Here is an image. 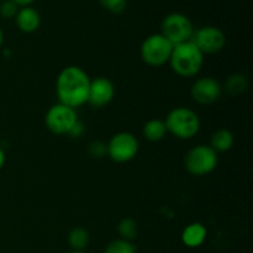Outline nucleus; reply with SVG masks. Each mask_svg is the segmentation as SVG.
<instances>
[{
  "label": "nucleus",
  "instance_id": "nucleus-22",
  "mask_svg": "<svg viewBox=\"0 0 253 253\" xmlns=\"http://www.w3.org/2000/svg\"><path fill=\"white\" fill-rule=\"evenodd\" d=\"M11 1H14L19 7H24V6H32V4H34L36 0H11Z\"/></svg>",
  "mask_w": 253,
  "mask_h": 253
},
{
  "label": "nucleus",
  "instance_id": "nucleus-3",
  "mask_svg": "<svg viewBox=\"0 0 253 253\" xmlns=\"http://www.w3.org/2000/svg\"><path fill=\"white\" fill-rule=\"evenodd\" d=\"M167 132L179 140H190L200 130V118L193 109L187 106L173 108L165 118Z\"/></svg>",
  "mask_w": 253,
  "mask_h": 253
},
{
  "label": "nucleus",
  "instance_id": "nucleus-8",
  "mask_svg": "<svg viewBox=\"0 0 253 253\" xmlns=\"http://www.w3.org/2000/svg\"><path fill=\"white\" fill-rule=\"evenodd\" d=\"M140 150V143L133 133L121 131L111 136L106 145V153L116 163H127L135 160Z\"/></svg>",
  "mask_w": 253,
  "mask_h": 253
},
{
  "label": "nucleus",
  "instance_id": "nucleus-21",
  "mask_svg": "<svg viewBox=\"0 0 253 253\" xmlns=\"http://www.w3.org/2000/svg\"><path fill=\"white\" fill-rule=\"evenodd\" d=\"M101 6L113 14H120L125 10L126 0H99Z\"/></svg>",
  "mask_w": 253,
  "mask_h": 253
},
{
  "label": "nucleus",
  "instance_id": "nucleus-17",
  "mask_svg": "<svg viewBox=\"0 0 253 253\" xmlns=\"http://www.w3.org/2000/svg\"><path fill=\"white\" fill-rule=\"evenodd\" d=\"M247 86H249V81H247L246 76L241 73H235L227 78L226 83H225V90L229 95L239 96L246 91Z\"/></svg>",
  "mask_w": 253,
  "mask_h": 253
},
{
  "label": "nucleus",
  "instance_id": "nucleus-18",
  "mask_svg": "<svg viewBox=\"0 0 253 253\" xmlns=\"http://www.w3.org/2000/svg\"><path fill=\"white\" fill-rule=\"evenodd\" d=\"M118 232L120 235V239L132 242L138 235L137 222L132 217H125L119 222Z\"/></svg>",
  "mask_w": 253,
  "mask_h": 253
},
{
  "label": "nucleus",
  "instance_id": "nucleus-4",
  "mask_svg": "<svg viewBox=\"0 0 253 253\" xmlns=\"http://www.w3.org/2000/svg\"><path fill=\"white\" fill-rule=\"evenodd\" d=\"M217 162V153L209 145H197L185 155L184 168L194 177H204L214 172Z\"/></svg>",
  "mask_w": 253,
  "mask_h": 253
},
{
  "label": "nucleus",
  "instance_id": "nucleus-9",
  "mask_svg": "<svg viewBox=\"0 0 253 253\" xmlns=\"http://www.w3.org/2000/svg\"><path fill=\"white\" fill-rule=\"evenodd\" d=\"M190 41L200 49L203 54H215L224 49L226 44V35L216 26H203L194 30Z\"/></svg>",
  "mask_w": 253,
  "mask_h": 253
},
{
  "label": "nucleus",
  "instance_id": "nucleus-25",
  "mask_svg": "<svg viewBox=\"0 0 253 253\" xmlns=\"http://www.w3.org/2000/svg\"><path fill=\"white\" fill-rule=\"evenodd\" d=\"M69 253H85L84 251H71Z\"/></svg>",
  "mask_w": 253,
  "mask_h": 253
},
{
  "label": "nucleus",
  "instance_id": "nucleus-7",
  "mask_svg": "<svg viewBox=\"0 0 253 253\" xmlns=\"http://www.w3.org/2000/svg\"><path fill=\"white\" fill-rule=\"evenodd\" d=\"M173 46L192 40L194 25L187 15L170 12L161 22V32Z\"/></svg>",
  "mask_w": 253,
  "mask_h": 253
},
{
  "label": "nucleus",
  "instance_id": "nucleus-14",
  "mask_svg": "<svg viewBox=\"0 0 253 253\" xmlns=\"http://www.w3.org/2000/svg\"><path fill=\"white\" fill-rule=\"evenodd\" d=\"M235 143V136L231 130L229 128H217L210 138V147L216 153L227 152L232 148Z\"/></svg>",
  "mask_w": 253,
  "mask_h": 253
},
{
  "label": "nucleus",
  "instance_id": "nucleus-2",
  "mask_svg": "<svg viewBox=\"0 0 253 253\" xmlns=\"http://www.w3.org/2000/svg\"><path fill=\"white\" fill-rule=\"evenodd\" d=\"M168 63L178 77L193 78L204 67V54L192 41H187L173 47Z\"/></svg>",
  "mask_w": 253,
  "mask_h": 253
},
{
  "label": "nucleus",
  "instance_id": "nucleus-24",
  "mask_svg": "<svg viewBox=\"0 0 253 253\" xmlns=\"http://www.w3.org/2000/svg\"><path fill=\"white\" fill-rule=\"evenodd\" d=\"M2 43H4V32H2L1 27H0V48H1Z\"/></svg>",
  "mask_w": 253,
  "mask_h": 253
},
{
  "label": "nucleus",
  "instance_id": "nucleus-11",
  "mask_svg": "<svg viewBox=\"0 0 253 253\" xmlns=\"http://www.w3.org/2000/svg\"><path fill=\"white\" fill-rule=\"evenodd\" d=\"M115 85L105 77H98L90 82L88 103L91 108L101 109L108 106L115 98Z\"/></svg>",
  "mask_w": 253,
  "mask_h": 253
},
{
  "label": "nucleus",
  "instance_id": "nucleus-19",
  "mask_svg": "<svg viewBox=\"0 0 253 253\" xmlns=\"http://www.w3.org/2000/svg\"><path fill=\"white\" fill-rule=\"evenodd\" d=\"M104 253H136V247L131 241L118 239L111 241L105 247Z\"/></svg>",
  "mask_w": 253,
  "mask_h": 253
},
{
  "label": "nucleus",
  "instance_id": "nucleus-23",
  "mask_svg": "<svg viewBox=\"0 0 253 253\" xmlns=\"http://www.w3.org/2000/svg\"><path fill=\"white\" fill-rule=\"evenodd\" d=\"M5 162H6V155H5V151L2 150V147H0V169L4 167Z\"/></svg>",
  "mask_w": 253,
  "mask_h": 253
},
{
  "label": "nucleus",
  "instance_id": "nucleus-6",
  "mask_svg": "<svg viewBox=\"0 0 253 253\" xmlns=\"http://www.w3.org/2000/svg\"><path fill=\"white\" fill-rule=\"evenodd\" d=\"M78 123L76 109L61 103L49 106L44 115V125L53 135H71Z\"/></svg>",
  "mask_w": 253,
  "mask_h": 253
},
{
  "label": "nucleus",
  "instance_id": "nucleus-12",
  "mask_svg": "<svg viewBox=\"0 0 253 253\" xmlns=\"http://www.w3.org/2000/svg\"><path fill=\"white\" fill-rule=\"evenodd\" d=\"M14 20L17 29L24 34H34L41 26V15L34 6L19 7Z\"/></svg>",
  "mask_w": 253,
  "mask_h": 253
},
{
  "label": "nucleus",
  "instance_id": "nucleus-20",
  "mask_svg": "<svg viewBox=\"0 0 253 253\" xmlns=\"http://www.w3.org/2000/svg\"><path fill=\"white\" fill-rule=\"evenodd\" d=\"M17 11H19V6L15 4L11 0H4L0 4V16L5 20L15 19Z\"/></svg>",
  "mask_w": 253,
  "mask_h": 253
},
{
  "label": "nucleus",
  "instance_id": "nucleus-15",
  "mask_svg": "<svg viewBox=\"0 0 253 253\" xmlns=\"http://www.w3.org/2000/svg\"><path fill=\"white\" fill-rule=\"evenodd\" d=\"M165 121L161 119H151L143 125L142 135L150 142H160L167 135Z\"/></svg>",
  "mask_w": 253,
  "mask_h": 253
},
{
  "label": "nucleus",
  "instance_id": "nucleus-5",
  "mask_svg": "<svg viewBox=\"0 0 253 253\" xmlns=\"http://www.w3.org/2000/svg\"><path fill=\"white\" fill-rule=\"evenodd\" d=\"M173 47L162 34H152L141 43L140 57L147 66L162 67L169 62Z\"/></svg>",
  "mask_w": 253,
  "mask_h": 253
},
{
  "label": "nucleus",
  "instance_id": "nucleus-16",
  "mask_svg": "<svg viewBox=\"0 0 253 253\" xmlns=\"http://www.w3.org/2000/svg\"><path fill=\"white\" fill-rule=\"evenodd\" d=\"M90 236L84 227H74L68 234V244L72 251H84L88 247Z\"/></svg>",
  "mask_w": 253,
  "mask_h": 253
},
{
  "label": "nucleus",
  "instance_id": "nucleus-10",
  "mask_svg": "<svg viewBox=\"0 0 253 253\" xmlns=\"http://www.w3.org/2000/svg\"><path fill=\"white\" fill-rule=\"evenodd\" d=\"M222 85L212 77L198 78L190 86V98L199 105H211L222 95Z\"/></svg>",
  "mask_w": 253,
  "mask_h": 253
},
{
  "label": "nucleus",
  "instance_id": "nucleus-1",
  "mask_svg": "<svg viewBox=\"0 0 253 253\" xmlns=\"http://www.w3.org/2000/svg\"><path fill=\"white\" fill-rule=\"evenodd\" d=\"M91 79L83 68L67 66L56 79V94L58 103L77 109L88 103Z\"/></svg>",
  "mask_w": 253,
  "mask_h": 253
},
{
  "label": "nucleus",
  "instance_id": "nucleus-13",
  "mask_svg": "<svg viewBox=\"0 0 253 253\" xmlns=\"http://www.w3.org/2000/svg\"><path fill=\"white\" fill-rule=\"evenodd\" d=\"M208 237V229L202 222H192L182 231V242L188 249H198L203 246Z\"/></svg>",
  "mask_w": 253,
  "mask_h": 253
}]
</instances>
